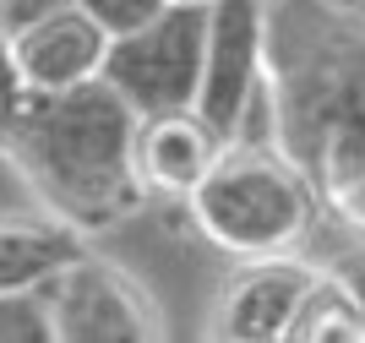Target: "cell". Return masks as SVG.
Returning a JSON list of instances; mask_svg holds the SVG:
<instances>
[{"instance_id":"1","label":"cell","mask_w":365,"mask_h":343,"mask_svg":"<svg viewBox=\"0 0 365 343\" xmlns=\"http://www.w3.org/2000/svg\"><path fill=\"white\" fill-rule=\"evenodd\" d=\"M273 148L327 202L365 175V11L344 0H267L262 60Z\"/></svg>"},{"instance_id":"2","label":"cell","mask_w":365,"mask_h":343,"mask_svg":"<svg viewBox=\"0 0 365 343\" xmlns=\"http://www.w3.org/2000/svg\"><path fill=\"white\" fill-rule=\"evenodd\" d=\"M137 126L142 120L104 82H93L71 98H44L28 131L11 142L6 164L22 175L44 218L93 240L148 208L137 180Z\"/></svg>"},{"instance_id":"3","label":"cell","mask_w":365,"mask_h":343,"mask_svg":"<svg viewBox=\"0 0 365 343\" xmlns=\"http://www.w3.org/2000/svg\"><path fill=\"white\" fill-rule=\"evenodd\" d=\"M191 224L213 251L235 262H284L300 256V245L317 229L322 196L300 169L267 142H240L218 158L191 202Z\"/></svg>"},{"instance_id":"4","label":"cell","mask_w":365,"mask_h":343,"mask_svg":"<svg viewBox=\"0 0 365 343\" xmlns=\"http://www.w3.org/2000/svg\"><path fill=\"white\" fill-rule=\"evenodd\" d=\"M202 60H207V11L169 6L153 28L115 39L104 60V88L137 120L185 115L202 93Z\"/></svg>"},{"instance_id":"5","label":"cell","mask_w":365,"mask_h":343,"mask_svg":"<svg viewBox=\"0 0 365 343\" xmlns=\"http://www.w3.org/2000/svg\"><path fill=\"white\" fill-rule=\"evenodd\" d=\"M262 60H267V0H213L197 115L224 136V148L245 142L251 131V109L262 104Z\"/></svg>"},{"instance_id":"6","label":"cell","mask_w":365,"mask_h":343,"mask_svg":"<svg viewBox=\"0 0 365 343\" xmlns=\"http://www.w3.org/2000/svg\"><path fill=\"white\" fill-rule=\"evenodd\" d=\"M55 343H164L148 289L109 256H82L44 289Z\"/></svg>"},{"instance_id":"7","label":"cell","mask_w":365,"mask_h":343,"mask_svg":"<svg viewBox=\"0 0 365 343\" xmlns=\"http://www.w3.org/2000/svg\"><path fill=\"white\" fill-rule=\"evenodd\" d=\"M317 278L322 267H311L305 256L235 267L213 300V338L207 343H284Z\"/></svg>"},{"instance_id":"8","label":"cell","mask_w":365,"mask_h":343,"mask_svg":"<svg viewBox=\"0 0 365 343\" xmlns=\"http://www.w3.org/2000/svg\"><path fill=\"white\" fill-rule=\"evenodd\" d=\"M109 39L93 16L71 11L49 16L38 28L16 33L11 39V55H16V71L38 98H71V93L104 82V60H109Z\"/></svg>"},{"instance_id":"9","label":"cell","mask_w":365,"mask_h":343,"mask_svg":"<svg viewBox=\"0 0 365 343\" xmlns=\"http://www.w3.org/2000/svg\"><path fill=\"white\" fill-rule=\"evenodd\" d=\"M224 136L197 115H158L137 126V180L148 196H169V202H191L207 185V175L224 158Z\"/></svg>"},{"instance_id":"10","label":"cell","mask_w":365,"mask_h":343,"mask_svg":"<svg viewBox=\"0 0 365 343\" xmlns=\"http://www.w3.org/2000/svg\"><path fill=\"white\" fill-rule=\"evenodd\" d=\"M82 256V235L44 213H0V295H44Z\"/></svg>"},{"instance_id":"11","label":"cell","mask_w":365,"mask_h":343,"mask_svg":"<svg viewBox=\"0 0 365 343\" xmlns=\"http://www.w3.org/2000/svg\"><path fill=\"white\" fill-rule=\"evenodd\" d=\"M284 343H365V311L322 272Z\"/></svg>"},{"instance_id":"12","label":"cell","mask_w":365,"mask_h":343,"mask_svg":"<svg viewBox=\"0 0 365 343\" xmlns=\"http://www.w3.org/2000/svg\"><path fill=\"white\" fill-rule=\"evenodd\" d=\"M44 109V98L22 82V71H16V55H11V39L0 33V158L11 153V142L22 131H28V120Z\"/></svg>"},{"instance_id":"13","label":"cell","mask_w":365,"mask_h":343,"mask_svg":"<svg viewBox=\"0 0 365 343\" xmlns=\"http://www.w3.org/2000/svg\"><path fill=\"white\" fill-rule=\"evenodd\" d=\"M76 11L93 16L109 39H131V33L153 28L169 6H164V0H76Z\"/></svg>"},{"instance_id":"14","label":"cell","mask_w":365,"mask_h":343,"mask_svg":"<svg viewBox=\"0 0 365 343\" xmlns=\"http://www.w3.org/2000/svg\"><path fill=\"white\" fill-rule=\"evenodd\" d=\"M0 343H55L44 295H0Z\"/></svg>"},{"instance_id":"15","label":"cell","mask_w":365,"mask_h":343,"mask_svg":"<svg viewBox=\"0 0 365 343\" xmlns=\"http://www.w3.org/2000/svg\"><path fill=\"white\" fill-rule=\"evenodd\" d=\"M71 6H76V0H0V33H6V39H16V33L38 28V22L71 11Z\"/></svg>"},{"instance_id":"16","label":"cell","mask_w":365,"mask_h":343,"mask_svg":"<svg viewBox=\"0 0 365 343\" xmlns=\"http://www.w3.org/2000/svg\"><path fill=\"white\" fill-rule=\"evenodd\" d=\"M322 208L333 213V218H338L344 229H354V235L365 240V175H360V180H349L344 191H333L327 202H322Z\"/></svg>"},{"instance_id":"17","label":"cell","mask_w":365,"mask_h":343,"mask_svg":"<svg viewBox=\"0 0 365 343\" xmlns=\"http://www.w3.org/2000/svg\"><path fill=\"white\" fill-rule=\"evenodd\" d=\"M327 278H333V284H338V289H344V295H349L354 305L365 311V245L344 251V256L333 262V267H327Z\"/></svg>"},{"instance_id":"18","label":"cell","mask_w":365,"mask_h":343,"mask_svg":"<svg viewBox=\"0 0 365 343\" xmlns=\"http://www.w3.org/2000/svg\"><path fill=\"white\" fill-rule=\"evenodd\" d=\"M164 6H191V11H207L213 0H164Z\"/></svg>"}]
</instances>
